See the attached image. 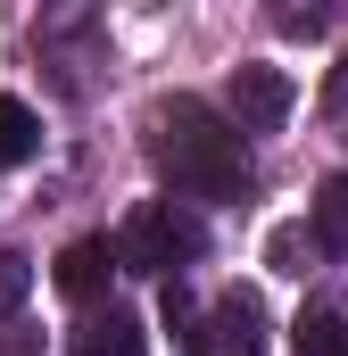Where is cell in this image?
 I'll return each instance as SVG.
<instances>
[{"label":"cell","instance_id":"6da1fadb","mask_svg":"<svg viewBox=\"0 0 348 356\" xmlns=\"http://www.w3.org/2000/svg\"><path fill=\"white\" fill-rule=\"evenodd\" d=\"M166 175L191 199H232L249 191V149H241V124H216L207 99H174L166 108V141H158Z\"/></svg>","mask_w":348,"mask_h":356},{"label":"cell","instance_id":"7a4b0ae2","mask_svg":"<svg viewBox=\"0 0 348 356\" xmlns=\"http://www.w3.org/2000/svg\"><path fill=\"white\" fill-rule=\"evenodd\" d=\"M207 249V224L182 207V199H150L125 232H116V257H125V273H174V266H191Z\"/></svg>","mask_w":348,"mask_h":356},{"label":"cell","instance_id":"3957f363","mask_svg":"<svg viewBox=\"0 0 348 356\" xmlns=\"http://www.w3.org/2000/svg\"><path fill=\"white\" fill-rule=\"evenodd\" d=\"M290 75L282 67H232V83H224V108H232V124L241 133H274L282 116H290Z\"/></svg>","mask_w":348,"mask_h":356},{"label":"cell","instance_id":"277c9868","mask_svg":"<svg viewBox=\"0 0 348 356\" xmlns=\"http://www.w3.org/2000/svg\"><path fill=\"white\" fill-rule=\"evenodd\" d=\"M265 348V298L258 290H224L207 315V356H258Z\"/></svg>","mask_w":348,"mask_h":356},{"label":"cell","instance_id":"5b68a950","mask_svg":"<svg viewBox=\"0 0 348 356\" xmlns=\"http://www.w3.org/2000/svg\"><path fill=\"white\" fill-rule=\"evenodd\" d=\"M125 273V257H116V241H75L67 257H58V290L75 298V307H91V298H108V282Z\"/></svg>","mask_w":348,"mask_h":356},{"label":"cell","instance_id":"8992f818","mask_svg":"<svg viewBox=\"0 0 348 356\" xmlns=\"http://www.w3.org/2000/svg\"><path fill=\"white\" fill-rule=\"evenodd\" d=\"M67 356H141V323H133L125 307L84 315V323H75V340H67Z\"/></svg>","mask_w":348,"mask_h":356},{"label":"cell","instance_id":"52a82bcc","mask_svg":"<svg viewBox=\"0 0 348 356\" xmlns=\"http://www.w3.org/2000/svg\"><path fill=\"white\" fill-rule=\"evenodd\" d=\"M33 149H42V116H33L25 99H0V175H8V166H25Z\"/></svg>","mask_w":348,"mask_h":356},{"label":"cell","instance_id":"ba28073f","mask_svg":"<svg viewBox=\"0 0 348 356\" xmlns=\"http://www.w3.org/2000/svg\"><path fill=\"white\" fill-rule=\"evenodd\" d=\"M315 249H348V175L324 182V199H315Z\"/></svg>","mask_w":348,"mask_h":356},{"label":"cell","instance_id":"9c48e42d","mask_svg":"<svg viewBox=\"0 0 348 356\" xmlns=\"http://www.w3.org/2000/svg\"><path fill=\"white\" fill-rule=\"evenodd\" d=\"M299 356H348V323L332 315V307L299 315Z\"/></svg>","mask_w":348,"mask_h":356},{"label":"cell","instance_id":"30bf717a","mask_svg":"<svg viewBox=\"0 0 348 356\" xmlns=\"http://www.w3.org/2000/svg\"><path fill=\"white\" fill-rule=\"evenodd\" d=\"M25 290H33V257H17V249H0V323L25 307Z\"/></svg>","mask_w":348,"mask_h":356},{"label":"cell","instance_id":"8fae6325","mask_svg":"<svg viewBox=\"0 0 348 356\" xmlns=\"http://www.w3.org/2000/svg\"><path fill=\"white\" fill-rule=\"evenodd\" d=\"M265 257H274V266H282V273H307V266H299V257H307V232H299V224H282Z\"/></svg>","mask_w":348,"mask_h":356}]
</instances>
